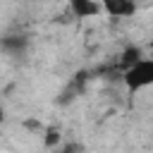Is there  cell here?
Returning <instances> with one entry per match:
<instances>
[{
	"label": "cell",
	"mask_w": 153,
	"mask_h": 153,
	"mask_svg": "<svg viewBox=\"0 0 153 153\" xmlns=\"http://www.w3.org/2000/svg\"><path fill=\"white\" fill-rule=\"evenodd\" d=\"M69 12L74 19H91L103 12V5L100 0H69Z\"/></svg>",
	"instance_id": "7a4b0ae2"
},
{
	"label": "cell",
	"mask_w": 153,
	"mask_h": 153,
	"mask_svg": "<svg viewBox=\"0 0 153 153\" xmlns=\"http://www.w3.org/2000/svg\"><path fill=\"white\" fill-rule=\"evenodd\" d=\"M143 57V50L139 48V45H127L124 50H122V55H120V60H117V67L124 72V69H129L131 65H136L139 60Z\"/></svg>",
	"instance_id": "5b68a950"
},
{
	"label": "cell",
	"mask_w": 153,
	"mask_h": 153,
	"mask_svg": "<svg viewBox=\"0 0 153 153\" xmlns=\"http://www.w3.org/2000/svg\"><path fill=\"white\" fill-rule=\"evenodd\" d=\"M0 48L17 57V55H24V50L29 48V38L26 36H5L0 41Z\"/></svg>",
	"instance_id": "277c9868"
},
{
	"label": "cell",
	"mask_w": 153,
	"mask_h": 153,
	"mask_svg": "<svg viewBox=\"0 0 153 153\" xmlns=\"http://www.w3.org/2000/svg\"><path fill=\"white\" fill-rule=\"evenodd\" d=\"M55 153H84V143H79V141H62L57 148H55Z\"/></svg>",
	"instance_id": "52a82bcc"
},
{
	"label": "cell",
	"mask_w": 153,
	"mask_h": 153,
	"mask_svg": "<svg viewBox=\"0 0 153 153\" xmlns=\"http://www.w3.org/2000/svg\"><path fill=\"white\" fill-rule=\"evenodd\" d=\"M60 143H62V131H60V127H55V124L43 127V146H45L48 151H55Z\"/></svg>",
	"instance_id": "8992f818"
},
{
	"label": "cell",
	"mask_w": 153,
	"mask_h": 153,
	"mask_svg": "<svg viewBox=\"0 0 153 153\" xmlns=\"http://www.w3.org/2000/svg\"><path fill=\"white\" fill-rule=\"evenodd\" d=\"M24 127H26V129H31V131H36V134H38V131H43V124H41L38 120H26V122H24Z\"/></svg>",
	"instance_id": "ba28073f"
},
{
	"label": "cell",
	"mask_w": 153,
	"mask_h": 153,
	"mask_svg": "<svg viewBox=\"0 0 153 153\" xmlns=\"http://www.w3.org/2000/svg\"><path fill=\"white\" fill-rule=\"evenodd\" d=\"M100 5L110 17H134L136 14L134 0H100Z\"/></svg>",
	"instance_id": "3957f363"
},
{
	"label": "cell",
	"mask_w": 153,
	"mask_h": 153,
	"mask_svg": "<svg viewBox=\"0 0 153 153\" xmlns=\"http://www.w3.org/2000/svg\"><path fill=\"white\" fill-rule=\"evenodd\" d=\"M122 81L129 93H136L146 86H153V57H141L136 65L122 72Z\"/></svg>",
	"instance_id": "6da1fadb"
},
{
	"label": "cell",
	"mask_w": 153,
	"mask_h": 153,
	"mask_svg": "<svg viewBox=\"0 0 153 153\" xmlns=\"http://www.w3.org/2000/svg\"><path fill=\"white\" fill-rule=\"evenodd\" d=\"M2 122H5V108L0 105V124H2Z\"/></svg>",
	"instance_id": "9c48e42d"
}]
</instances>
